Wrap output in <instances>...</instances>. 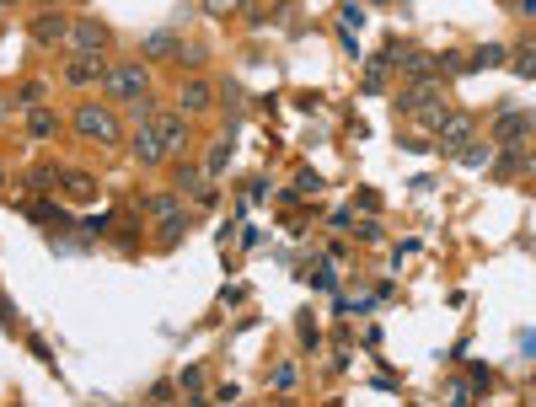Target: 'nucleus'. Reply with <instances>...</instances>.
Masks as SVG:
<instances>
[{
  "label": "nucleus",
  "mask_w": 536,
  "mask_h": 407,
  "mask_svg": "<svg viewBox=\"0 0 536 407\" xmlns=\"http://www.w3.org/2000/svg\"><path fill=\"white\" fill-rule=\"evenodd\" d=\"M32 43H38V48H59V43H70V21H64L59 11H43V16L32 21Z\"/></svg>",
  "instance_id": "0eeeda50"
},
{
  "label": "nucleus",
  "mask_w": 536,
  "mask_h": 407,
  "mask_svg": "<svg viewBox=\"0 0 536 407\" xmlns=\"http://www.w3.org/2000/svg\"><path fill=\"white\" fill-rule=\"evenodd\" d=\"M0 118H5V102H0Z\"/></svg>",
  "instance_id": "c756f323"
},
{
  "label": "nucleus",
  "mask_w": 536,
  "mask_h": 407,
  "mask_svg": "<svg viewBox=\"0 0 536 407\" xmlns=\"http://www.w3.org/2000/svg\"><path fill=\"white\" fill-rule=\"evenodd\" d=\"M236 5H242V0H204L209 16H225V11H236Z\"/></svg>",
  "instance_id": "cd10ccee"
},
{
  "label": "nucleus",
  "mask_w": 536,
  "mask_h": 407,
  "mask_svg": "<svg viewBox=\"0 0 536 407\" xmlns=\"http://www.w3.org/2000/svg\"><path fill=\"white\" fill-rule=\"evenodd\" d=\"M515 11H521V16H536V0H515Z\"/></svg>",
  "instance_id": "c85d7f7f"
},
{
  "label": "nucleus",
  "mask_w": 536,
  "mask_h": 407,
  "mask_svg": "<svg viewBox=\"0 0 536 407\" xmlns=\"http://www.w3.org/2000/svg\"><path fill=\"white\" fill-rule=\"evenodd\" d=\"M140 209H145V215H156V220H161V215H172V209H177V199H172V193H156V199H145V204H140Z\"/></svg>",
  "instance_id": "4be33fe9"
},
{
  "label": "nucleus",
  "mask_w": 536,
  "mask_h": 407,
  "mask_svg": "<svg viewBox=\"0 0 536 407\" xmlns=\"http://www.w3.org/2000/svg\"><path fill=\"white\" fill-rule=\"evenodd\" d=\"M435 70H446V75H462V70H467V59H462L456 48H446V54H435Z\"/></svg>",
  "instance_id": "412c9836"
},
{
  "label": "nucleus",
  "mask_w": 536,
  "mask_h": 407,
  "mask_svg": "<svg viewBox=\"0 0 536 407\" xmlns=\"http://www.w3.org/2000/svg\"><path fill=\"white\" fill-rule=\"evenodd\" d=\"M134 161H140V166H156V161H166V145H161V129H156V118H145V123L134 129Z\"/></svg>",
  "instance_id": "423d86ee"
},
{
  "label": "nucleus",
  "mask_w": 536,
  "mask_h": 407,
  "mask_svg": "<svg viewBox=\"0 0 536 407\" xmlns=\"http://www.w3.org/2000/svg\"><path fill=\"white\" fill-rule=\"evenodd\" d=\"M27 129H32V140H48V134L59 129V118H54L48 107H32V113H27Z\"/></svg>",
  "instance_id": "f3484780"
},
{
  "label": "nucleus",
  "mask_w": 536,
  "mask_h": 407,
  "mask_svg": "<svg viewBox=\"0 0 536 407\" xmlns=\"http://www.w3.org/2000/svg\"><path fill=\"white\" fill-rule=\"evenodd\" d=\"M16 102H21V107H38V102H43V86H38V81H27V86L16 91Z\"/></svg>",
  "instance_id": "393cba45"
},
{
  "label": "nucleus",
  "mask_w": 536,
  "mask_h": 407,
  "mask_svg": "<svg viewBox=\"0 0 536 407\" xmlns=\"http://www.w3.org/2000/svg\"><path fill=\"white\" fill-rule=\"evenodd\" d=\"M456 161H462V166H494V140H483V145H462Z\"/></svg>",
  "instance_id": "2eb2a0df"
},
{
  "label": "nucleus",
  "mask_w": 536,
  "mask_h": 407,
  "mask_svg": "<svg viewBox=\"0 0 536 407\" xmlns=\"http://www.w3.org/2000/svg\"><path fill=\"white\" fill-rule=\"evenodd\" d=\"M183 392H193L188 403H204V397H199V392H204V370H199V365H193V370H183Z\"/></svg>",
  "instance_id": "5701e85b"
},
{
  "label": "nucleus",
  "mask_w": 536,
  "mask_h": 407,
  "mask_svg": "<svg viewBox=\"0 0 536 407\" xmlns=\"http://www.w3.org/2000/svg\"><path fill=\"white\" fill-rule=\"evenodd\" d=\"M59 182H64V193H70V199H91V193H97V182H91L86 172H64Z\"/></svg>",
  "instance_id": "a211bd4d"
},
{
  "label": "nucleus",
  "mask_w": 536,
  "mask_h": 407,
  "mask_svg": "<svg viewBox=\"0 0 536 407\" xmlns=\"http://www.w3.org/2000/svg\"><path fill=\"white\" fill-rule=\"evenodd\" d=\"M102 86H107V97H113V102H134V107H140V102H145V91H150V70L129 59V64H113V70L102 75Z\"/></svg>",
  "instance_id": "f03ea898"
},
{
  "label": "nucleus",
  "mask_w": 536,
  "mask_h": 407,
  "mask_svg": "<svg viewBox=\"0 0 536 407\" xmlns=\"http://www.w3.org/2000/svg\"><path fill=\"white\" fill-rule=\"evenodd\" d=\"M478 140V123H472V113H446V123H440V145L456 156L462 145H472Z\"/></svg>",
  "instance_id": "39448f33"
},
{
  "label": "nucleus",
  "mask_w": 536,
  "mask_h": 407,
  "mask_svg": "<svg viewBox=\"0 0 536 407\" xmlns=\"http://www.w3.org/2000/svg\"><path fill=\"white\" fill-rule=\"evenodd\" d=\"M75 134L91 140V145H118V140H123V123L113 118V107L81 102V107H75Z\"/></svg>",
  "instance_id": "f257e3e1"
},
{
  "label": "nucleus",
  "mask_w": 536,
  "mask_h": 407,
  "mask_svg": "<svg viewBox=\"0 0 536 407\" xmlns=\"http://www.w3.org/2000/svg\"><path fill=\"white\" fill-rule=\"evenodd\" d=\"M499 64H510V48H505V43H483V48L467 59V70H499Z\"/></svg>",
  "instance_id": "ddd939ff"
},
{
  "label": "nucleus",
  "mask_w": 536,
  "mask_h": 407,
  "mask_svg": "<svg viewBox=\"0 0 536 407\" xmlns=\"http://www.w3.org/2000/svg\"><path fill=\"white\" fill-rule=\"evenodd\" d=\"M510 70L515 75H536V38H526L521 48H510Z\"/></svg>",
  "instance_id": "dca6fc26"
},
{
  "label": "nucleus",
  "mask_w": 536,
  "mask_h": 407,
  "mask_svg": "<svg viewBox=\"0 0 536 407\" xmlns=\"http://www.w3.org/2000/svg\"><path fill=\"white\" fill-rule=\"evenodd\" d=\"M521 166H526V161H521V145H505V156H499V166H494V172H499V177H515Z\"/></svg>",
  "instance_id": "aec40b11"
},
{
  "label": "nucleus",
  "mask_w": 536,
  "mask_h": 407,
  "mask_svg": "<svg viewBox=\"0 0 536 407\" xmlns=\"http://www.w3.org/2000/svg\"><path fill=\"white\" fill-rule=\"evenodd\" d=\"M392 102H397V113L419 118V113H424L430 102H440V75H424V81H413V86H408V91H397Z\"/></svg>",
  "instance_id": "7ed1b4c3"
},
{
  "label": "nucleus",
  "mask_w": 536,
  "mask_h": 407,
  "mask_svg": "<svg viewBox=\"0 0 536 407\" xmlns=\"http://www.w3.org/2000/svg\"><path fill=\"white\" fill-rule=\"evenodd\" d=\"M183 236H188V215H177V209H172V215H161V231H156V247H161V252H172V247H177Z\"/></svg>",
  "instance_id": "f8f14e48"
},
{
  "label": "nucleus",
  "mask_w": 536,
  "mask_h": 407,
  "mask_svg": "<svg viewBox=\"0 0 536 407\" xmlns=\"http://www.w3.org/2000/svg\"><path fill=\"white\" fill-rule=\"evenodd\" d=\"M102 75H107V70H102L97 54H75V59L64 64V81H70V86H97Z\"/></svg>",
  "instance_id": "1a4fd4ad"
},
{
  "label": "nucleus",
  "mask_w": 536,
  "mask_h": 407,
  "mask_svg": "<svg viewBox=\"0 0 536 407\" xmlns=\"http://www.w3.org/2000/svg\"><path fill=\"white\" fill-rule=\"evenodd\" d=\"M225 161H231V140H215V150H209V161H204V177H220Z\"/></svg>",
  "instance_id": "6ab92c4d"
},
{
  "label": "nucleus",
  "mask_w": 536,
  "mask_h": 407,
  "mask_svg": "<svg viewBox=\"0 0 536 407\" xmlns=\"http://www.w3.org/2000/svg\"><path fill=\"white\" fill-rule=\"evenodd\" d=\"M209 102H215V91H209V86H204V81H199V75H193V81H183V86H177V113H204V107H209Z\"/></svg>",
  "instance_id": "9b49d317"
},
{
  "label": "nucleus",
  "mask_w": 536,
  "mask_h": 407,
  "mask_svg": "<svg viewBox=\"0 0 536 407\" xmlns=\"http://www.w3.org/2000/svg\"><path fill=\"white\" fill-rule=\"evenodd\" d=\"M145 54H150V59H177L183 43H177L172 32H156V38H145Z\"/></svg>",
  "instance_id": "4468645a"
},
{
  "label": "nucleus",
  "mask_w": 536,
  "mask_h": 407,
  "mask_svg": "<svg viewBox=\"0 0 536 407\" xmlns=\"http://www.w3.org/2000/svg\"><path fill=\"white\" fill-rule=\"evenodd\" d=\"M102 48H107V27L97 16L70 21V54H102Z\"/></svg>",
  "instance_id": "20e7f679"
},
{
  "label": "nucleus",
  "mask_w": 536,
  "mask_h": 407,
  "mask_svg": "<svg viewBox=\"0 0 536 407\" xmlns=\"http://www.w3.org/2000/svg\"><path fill=\"white\" fill-rule=\"evenodd\" d=\"M268 381H274L279 392H290V386H295V370H290V365H274V376H268Z\"/></svg>",
  "instance_id": "bb28decb"
},
{
  "label": "nucleus",
  "mask_w": 536,
  "mask_h": 407,
  "mask_svg": "<svg viewBox=\"0 0 536 407\" xmlns=\"http://www.w3.org/2000/svg\"><path fill=\"white\" fill-rule=\"evenodd\" d=\"M446 403H451V407H467V403H472V386H467V381H451V386H446Z\"/></svg>",
  "instance_id": "b1692460"
},
{
  "label": "nucleus",
  "mask_w": 536,
  "mask_h": 407,
  "mask_svg": "<svg viewBox=\"0 0 536 407\" xmlns=\"http://www.w3.org/2000/svg\"><path fill=\"white\" fill-rule=\"evenodd\" d=\"M59 182V172H48V166H38V172H27V188H54Z\"/></svg>",
  "instance_id": "a878e982"
},
{
  "label": "nucleus",
  "mask_w": 536,
  "mask_h": 407,
  "mask_svg": "<svg viewBox=\"0 0 536 407\" xmlns=\"http://www.w3.org/2000/svg\"><path fill=\"white\" fill-rule=\"evenodd\" d=\"M521 134H532V113H521V107H510V113H499V123H494V145H521Z\"/></svg>",
  "instance_id": "6e6552de"
},
{
  "label": "nucleus",
  "mask_w": 536,
  "mask_h": 407,
  "mask_svg": "<svg viewBox=\"0 0 536 407\" xmlns=\"http://www.w3.org/2000/svg\"><path fill=\"white\" fill-rule=\"evenodd\" d=\"M156 129H161L166 156H177V150L188 145V118H183V113H156Z\"/></svg>",
  "instance_id": "9d476101"
},
{
  "label": "nucleus",
  "mask_w": 536,
  "mask_h": 407,
  "mask_svg": "<svg viewBox=\"0 0 536 407\" xmlns=\"http://www.w3.org/2000/svg\"><path fill=\"white\" fill-rule=\"evenodd\" d=\"M0 5H16V0H0Z\"/></svg>",
  "instance_id": "7c9ffc66"
}]
</instances>
